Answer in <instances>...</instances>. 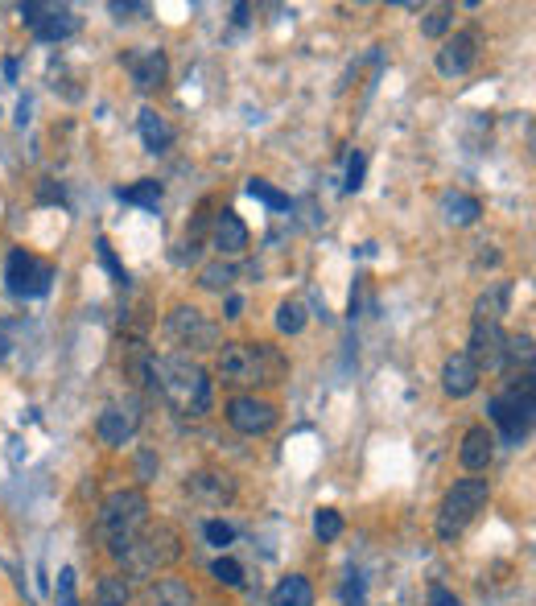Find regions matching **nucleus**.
Wrapping results in <instances>:
<instances>
[{"label":"nucleus","mask_w":536,"mask_h":606,"mask_svg":"<svg viewBox=\"0 0 536 606\" xmlns=\"http://www.w3.org/2000/svg\"><path fill=\"white\" fill-rule=\"evenodd\" d=\"M223 310H227L223 318H240V314H244V297H240V293H227V301H223Z\"/></svg>","instance_id":"40"},{"label":"nucleus","mask_w":536,"mask_h":606,"mask_svg":"<svg viewBox=\"0 0 536 606\" xmlns=\"http://www.w3.org/2000/svg\"><path fill=\"white\" fill-rule=\"evenodd\" d=\"M487 495H491L487 479H458L446 491L442 508H438V536H442V541H454V536L487 508Z\"/></svg>","instance_id":"6"},{"label":"nucleus","mask_w":536,"mask_h":606,"mask_svg":"<svg viewBox=\"0 0 536 606\" xmlns=\"http://www.w3.org/2000/svg\"><path fill=\"white\" fill-rule=\"evenodd\" d=\"M108 13L120 21H137V17H149V5H141V0H112Z\"/></svg>","instance_id":"35"},{"label":"nucleus","mask_w":536,"mask_h":606,"mask_svg":"<svg viewBox=\"0 0 536 606\" xmlns=\"http://www.w3.org/2000/svg\"><path fill=\"white\" fill-rule=\"evenodd\" d=\"M46 13H50V5H38V0H29V5H21V21H25L29 29H38Z\"/></svg>","instance_id":"38"},{"label":"nucleus","mask_w":536,"mask_h":606,"mask_svg":"<svg viewBox=\"0 0 536 606\" xmlns=\"http://www.w3.org/2000/svg\"><path fill=\"white\" fill-rule=\"evenodd\" d=\"M227 425L236 429V433H268L277 425V404L273 400H260V396H236V400H227Z\"/></svg>","instance_id":"9"},{"label":"nucleus","mask_w":536,"mask_h":606,"mask_svg":"<svg viewBox=\"0 0 536 606\" xmlns=\"http://www.w3.org/2000/svg\"><path fill=\"white\" fill-rule=\"evenodd\" d=\"M178 557H182V536H178V528H170V524L149 528V524H145V528L137 532V541H132L116 561L124 565L128 578L145 582V578H157V569H170ZM128 578H124V582H128Z\"/></svg>","instance_id":"4"},{"label":"nucleus","mask_w":536,"mask_h":606,"mask_svg":"<svg viewBox=\"0 0 536 606\" xmlns=\"http://www.w3.org/2000/svg\"><path fill=\"white\" fill-rule=\"evenodd\" d=\"M442 215H446V223H454V227H471V223H479V215H483V202L475 198V194H446L442 198Z\"/></svg>","instance_id":"21"},{"label":"nucleus","mask_w":536,"mask_h":606,"mask_svg":"<svg viewBox=\"0 0 536 606\" xmlns=\"http://www.w3.org/2000/svg\"><path fill=\"white\" fill-rule=\"evenodd\" d=\"M479 46H483V33L479 29H458L454 38H442V50H438V71L446 79H458L475 66L479 58Z\"/></svg>","instance_id":"10"},{"label":"nucleus","mask_w":536,"mask_h":606,"mask_svg":"<svg viewBox=\"0 0 536 606\" xmlns=\"http://www.w3.org/2000/svg\"><path fill=\"white\" fill-rule=\"evenodd\" d=\"M475 388H479V367L466 355H450L446 367H442V392L462 400V396H471Z\"/></svg>","instance_id":"15"},{"label":"nucleus","mask_w":536,"mask_h":606,"mask_svg":"<svg viewBox=\"0 0 536 606\" xmlns=\"http://www.w3.org/2000/svg\"><path fill=\"white\" fill-rule=\"evenodd\" d=\"M5 281H9V293L29 301V297H46L50 285H54V264L33 256L25 248H13L9 260H5Z\"/></svg>","instance_id":"7"},{"label":"nucleus","mask_w":536,"mask_h":606,"mask_svg":"<svg viewBox=\"0 0 536 606\" xmlns=\"http://www.w3.org/2000/svg\"><path fill=\"white\" fill-rule=\"evenodd\" d=\"M95 433L104 446H124L132 442V433H137V413L132 409H104L95 421Z\"/></svg>","instance_id":"17"},{"label":"nucleus","mask_w":536,"mask_h":606,"mask_svg":"<svg viewBox=\"0 0 536 606\" xmlns=\"http://www.w3.org/2000/svg\"><path fill=\"white\" fill-rule=\"evenodd\" d=\"M248 194H252L256 202H264L268 211H289V194L277 190L273 182H264V178H248Z\"/></svg>","instance_id":"26"},{"label":"nucleus","mask_w":536,"mask_h":606,"mask_svg":"<svg viewBox=\"0 0 536 606\" xmlns=\"http://www.w3.org/2000/svg\"><path fill=\"white\" fill-rule=\"evenodd\" d=\"M363 594H367L363 574H347V582H343V602H347V606H363Z\"/></svg>","instance_id":"37"},{"label":"nucleus","mask_w":536,"mask_h":606,"mask_svg":"<svg viewBox=\"0 0 536 606\" xmlns=\"http://www.w3.org/2000/svg\"><path fill=\"white\" fill-rule=\"evenodd\" d=\"M301 326H306V306H301V301H281V306H277V330L281 334H297Z\"/></svg>","instance_id":"30"},{"label":"nucleus","mask_w":536,"mask_h":606,"mask_svg":"<svg viewBox=\"0 0 536 606\" xmlns=\"http://www.w3.org/2000/svg\"><path fill=\"white\" fill-rule=\"evenodd\" d=\"M429 606H462V602L454 598V590H446V586H433V590H429Z\"/></svg>","instance_id":"39"},{"label":"nucleus","mask_w":536,"mask_h":606,"mask_svg":"<svg viewBox=\"0 0 536 606\" xmlns=\"http://www.w3.org/2000/svg\"><path fill=\"white\" fill-rule=\"evenodd\" d=\"M149 524V499L141 487H124V491H112L104 499V508H99V536H104V545L112 557H120L132 541H137V532Z\"/></svg>","instance_id":"3"},{"label":"nucleus","mask_w":536,"mask_h":606,"mask_svg":"<svg viewBox=\"0 0 536 606\" xmlns=\"http://www.w3.org/2000/svg\"><path fill=\"white\" fill-rule=\"evenodd\" d=\"M508 297H512V285H508V281H499L491 293H483V297H479L475 318H479V322H499V318L508 314Z\"/></svg>","instance_id":"24"},{"label":"nucleus","mask_w":536,"mask_h":606,"mask_svg":"<svg viewBox=\"0 0 536 606\" xmlns=\"http://www.w3.org/2000/svg\"><path fill=\"white\" fill-rule=\"evenodd\" d=\"M145 606H194V590L182 578H157L145 590Z\"/></svg>","instance_id":"19"},{"label":"nucleus","mask_w":536,"mask_h":606,"mask_svg":"<svg viewBox=\"0 0 536 606\" xmlns=\"http://www.w3.org/2000/svg\"><path fill=\"white\" fill-rule=\"evenodd\" d=\"M91 606H128V582L124 578H99Z\"/></svg>","instance_id":"27"},{"label":"nucleus","mask_w":536,"mask_h":606,"mask_svg":"<svg viewBox=\"0 0 536 606\" xmlns=\"http://www.w3.org/2000/svg\"><path fill=\"white\" fill-rule=\"evenodd\" d=\"M137 124H141V141H145V149H149V153H165V149L174 145V128L165 124V116H161V112L141 108Z\"/></svg>","instance_id":"20"},{"label":"nucleus","mask_w":536,"mask_h":606,"mask_svg":"<svg viewBox=\"0 0 536 606\" xmlns=\"http://www.w3.org/2000/svg\"><path fill=\"white\" fill-rule=\"evenodd\" d=\"M211 578H215L219 586H227V590H240V586H244V565H240L236 557H219V561L211 565Z\"/></svg>","instance_id":"28"},{"label":"nucleus","mask_w":536,"mask_h":606,"mask_svg":"<svg viewBox=\"0 0 536 606\" xmlns=\"http://www.w3.org/2000/svg\"><path fill=\"white\" fill-rule=\"evenodd\" d=\"M54 602H58V606H79V594H75V569H71V565H66V569H58Z\"/></svg>","instance_id":"32"},{"label":"nucleus","mask_w":536,"mask_h":606,"mask_svg":"<svg viewBox=\"0 0 536 606\" xmlns=\"http://www.w3.org/2000/svg\"><path fill=\"white\" fill-rule=\"evenodd\" d=\"M149 384L174 404L182 417H207L211 413V376L203 363L190 355H161L149 363Z\"/></svg>","instance_id":"1"},{"label":"nucleus","mask_w":536,"mask_h":606,"mask_svg":"<svg viewBox=\"0 0 536 606\" xmlns=\"http://www.w3.org/2000/svg\"><path fill=\"white\" fill-rule=\"evenodd\" d=\"M83 25V17L75 9H66V5H50V13L42 17V25L33 29V38L38 42H66V38H75Z\"/></svg>","instance_id":"18"},{"label":"nucleus","mask_w":536,"mask_h":606,"mask_svg":"<svg viewBox=\"0 0 536 606\" xmlns=\"http://www.w3.org/2000/svg\"><path fill=\"white\" fill-rule=\"evenodd\" d=\"M165 330L178 347H190V351H215L219 347V326L194 306H174L170 318H165Z\"/></svg>","instance_id":"8"},{"label":"nucleus","mask_w":536,"mask_h":606,"mask_svg":"<svg viewBox=\"0 0 536 606\" xmlns=\"http://www.w3.org/2000/svg\"><path fill=\"white\" fill-rule=\"evenodd\" d=\"M450 25H454V9H450V5H438V9H429V13H425L421 33H425V38H446Z\"/></svg>","instance_id":"29"},{"label":"nucleus","mask_w":536,"mask_h":606,"mask_svg":"<svg viewBox=\"0 0 536 606\" xmlns=\"http://www.w3.org/2000/svg\"><path fill=\"white\" fill-rule=\"evenodd\" d=\"M248 227H244V219L236 215V211H219L215 215V235H211V248L219 252V256H244L248 252Z\"/></svg>","instance_id":"14"},{"label":"nucleus","mask_w":536,"mask_h":606,"mask_svg":"<svg viewBox=\"0 0 536 606\" xmlns=\"http://www.w3.org/2000/svg\"><path fill=\"white\" fill-rule=\"evenodd\" d=\"M95 252H99V264H104L108 273H112V281H116V285H128V273L120 268V260H116V252H112V244L104 240V235L95 240Z\"/></svg>","instance_id":"33"},{"label":"nucleus","mask_w":536,"mask_h":606,"mask_svg":"<svg viewBox=\"0 0 536 606\" xmlns=\"http://www.w3.org/2000/svg\"><path fill=\"white\" fill-rule=\"evenodd\" d=\"M25 120H29V104H25V99H21V108H17V124L25 128Z\"/></svg>","instance_id":"42"},{"label":"nucleus","mask_w":536,"mask_h":606,"mask_svg":"<svg viewBox=\"0 0 536 606\" xmlns=\"http://www.w3.org/2000/svg\"><path fill=\"white\" fill-rule=\"evenodd\" d=\"M363 174H367V157L355 149V153H351V161H347V182H343V186L355 194V190L363 186Z\"/></svg>","instance_id":"36"},{"label":"nucleus","mask_w":536,"mask_h":606,"mask_svg":"<svg viewBox=\"0 0 536 606\" xmlns=\"http://www.w3.org/2000/svg\"><path fill=\"white\" fill-rule=\"evenodd\" d=\"M458 458H462V466L471 470V475H479V470H487V466H491V458H495V437L487 433V425H475V429H466Z\"/></svg>","instance_id":"16"},{"label":"nucleus","mask_w":536,"mask_h":606,"mask_svg":"<svg viewBox=\"0 0 536 606\" xmlns=\"http://www.w3.org/2000/svg\"><path fill=\"white\" fill-rule=\"evenodd\" d=\"M231 281H236V268H231L227 260H215V264H207L203 273H198V285L211 289V293H227Z\"/></svg>","instance_id":"25"},{"label":"nucleus","mask_w":536,"mask_h":606,"mask_svg":"<svg viewBox=\"0 0 536 606\" xmlns=\"http://www.w3.org/2000/svg\"><path fill=\"white\" fill-rule=\"evenodd\" d=\"M504 343H508V334L499 330V322H479V318H475L471 351H462V355L471 359L479 372H483V367H487V372H495V367H504Z\"/></svg>","instance_id":"12"},{"label":"nucleus","mask_w":536,"mask_h":606,"mask_svg":"<svg viewBox=\"0 0 536 606\" xmlns=\"http://www.w3.org/2000/svg\"><path fill=\"white\" fill-rule=\"evenodd\" d=\"M120 202H128V207H145V211H157L161 202V182L157 178H141L137 186H120L116 190Z\"/></svg>","instance_id":"23"},{"label":"nucleus","mask_w":536,"mask_h":606,"mask_svg":"<svg viewBox=\"0 0 536 606\" xmlns=\"http://www.w3.org/2000/svg\"><path fill=\"white\" fill-rule=\"evenodd\" d=\"M215 372L223 384H240V388L244 384H277V376L285 372V359L268 343H223Z\"/></svg>","instance_id":"2"},{"label":"nucleus","mask_w":536,"mask_h":606,"mask_svg":"<svg viewBox=\"0 0 536 606\" xmlns=\"http://www.w3.org/2000/svg\"><path fill=\"white\" fill-rule=\"evenodd\" d=\"M186 495L207 503V508H223V503L236 499V483H231V475H219V470H198V475L186 479Z\"/></svg>","instance_id":"13"},{"label":"nucleus","mask_w":536,"mask_h":606,"mask_svg":"<svg viewBox=\"0 0 536 606\" xmlns=\"http://www.w3.org/2000/svg\"><path fill=\"white\" fill-rule=\"evenodd\" d=\"M120 62L132 75V87L137 91H157L165 83V71H170V62H165V54L157 46H137V50H128Z\"/></svg>","instance_id":"11"},{"label":"nucleus","mask_w":536,"mask_h":606,"mask_svg":"<svg viewBox=\"0 0 536 606\" xmlns=\"http://www.w3.org/2000/svg\"><path fill=\"white\" fill-rule=\"evenodd\" d=\"M273 606H314V586L301 578V574H289V578L277 582Z\"/></svg>","instance_id":"22"},{"label":"nucleus","mask_w":536,"mask_h":606,"mask_svg":"<svg viewBox=\"0 0 536 606\" xmlns=\"http://www.w3.org/2000/svg\"><path fill=\"white\" fill-rule=\"evenodd\" d=\"M231 13H236V17H231V21H236V25H248V21H252V5H236V9H231Z\"/></svg>","instance_id":"41"},{"label":"nucleus","mask_w":536,"mask_h":606,"mask_svg":"<svg viewBox=\"0 0 536 606\" xmlns=\"http://www.w3.org/2000/svg\"><path fill=\"white\" fill-rule=\"evenodd\" d=\"M203 536H207L215 549H227L231 541H236V528L223 524V520H207V524H203Z\"/></svg>","instance_id":"34"},{"label":"nucleus","mask_w":536,"mask_h":606,"mask_svg":"<svg viewBox=\"0 0 536 606\" xmlns=\"http://www.w3.org/2000/svg\"><path fill=\"white\" fill-rule=\"evenodd\" d=\"M487 413L491 421L499 425V433H504L508 446H520L528 442L532 433V421H536V396H532V372H524L520 380H512L499 396L487 400Z\"/></svg>","instance_id":"5"},{"label":"nucleus","mask_w":536,"mask_h":606,"mask_svg":"<svg viewBox=\"0 0 536 606\" xmlns=\"http://www.w3.org/2000/svg\"><path fill=\"white\" fill-rule=\"evenodd\" d=\"M314 532H318V541H339V536H343V516L334 508H322L314 516Z\"/></svg>","instance_id":"31"}]
</instances>
